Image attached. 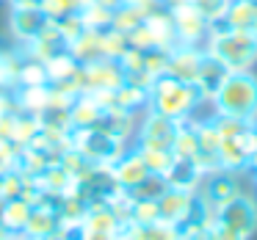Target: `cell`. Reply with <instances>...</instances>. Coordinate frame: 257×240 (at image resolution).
<instances>
[{
    "label": "cell",
    "mask_w": 257,
    "mask_h": 240,
    "mask_svg": "<svg viewBox=\"0 0 257 240\" xmlns=\"http://www.w3.org/2000/svg\"><path fill=\"white\" fill-rule=\"evenodd\" d=\"M147 108H150V89H141V86H133V83H122L113 91V111H124V113H133V116H141Z\"/></svg>",
    "instance_id": "cell-23"
},
{
    "label": "cell",
    "mask_w": 257,
    "mask_h": 240,
    "mask_svg": "<svg viewBox=\"0 0 257 240\" xmlns=\"http://www.w3.org/2000/svg\"><path fill=\"white\" fill-rule=\"evenodd\" d=\"M80 226L89 229V232H111V234H119L124 229L122 221H119V215L111 210L108 201H94V204H89Z\"/></svg>",
    "instance_id": "cell-21"
},
{
    "label": "cell",
    "mask_w": 257,
    "mask_h": 240,
    "mask_svg": "<svg viewBox=\"0 0 257 240\" xmlns=\"http://www.w3.org/2000/svg\"><path fill=\"white\" fill-rule=\"evenodd\" d=\"M25 190V174L17 168H9V171L0 174V196L3 199H20Z\"/></svg>",
    "instance_id": "cell-34"
},
{
    "label": "cell",
    "mask_w": 257,
    "mask_h": 240,
    "mask_svg": "<svg viewBox=\"0 0 257 240\" xmlns=\"http://www.w3.org/2000/svg\"><path fill=\"white\" fill-rule=\"evenodd\" d=\"M210 240H249V237H243V234L232 232V229L218 226V223H213V229H210Z\"/></svg>",
    "instance_id": "cell-39"
},
{
    "label": "cell",
    "mask_w": 257,
    "mask_h": 240,
    "mask_svg": "<svg viewBox=\"0 0 257 240\" xmlns=\"http://www.w3.org/2000/svg\"><path fill=\"white\" fill-rule=\"evenodd\" d=\"M0 240H6V232H3V229H0Z\"/></svg>",
    "instance_id": "cell-45"
},
{
    "label": "cell",
    "mask_w": 257,
    "mask_h": 240,
    "mask_svg": "<svg viewBox=\"0 0 257 240\" xmlns=\"http://www.w3.org/2000/svg\"><path fill=\"white\" fill-rule=\"evenodd\" d=\"M188 3H191V6H194L210 25L221 23L224 12H227V6H229V0H188Z\"/></svg>",
    "instance_id": "cell-35"
},
{
    "label": "cell",
    "mask_w": 257,
    "mask_h": 240,
    "mask_svg": "<svg viewBox=\"0 0 257 240\" xmlns=\"http://www.w3.org/2000/svg\"><path fill=\"white\" fill-rule=\"evenodd\" d=\"M166 188H169L166 179L158 177V174H150V177H147L144 182L139 185V188L130 190V196H133V199H152V201H155V199H158V196H161Z\"/></svg>",
    "instance_id": "cell-36"
},
{
    "label": "cell",
    "mask_w": 257,
    "mask_h": 240,
    "mask_svg": "<svg viewBox=\"0 0 257 240\" xmlns=\"http://www.w3.org/2000/svg\"><path fill=\"white\" fill-rule=\"evenodd\" d=\"M172 14V25H174V36H177V45H194L202 47L210 34V23L196 12L191 3H180V6L169 9Z\"/></svg>",
    "instance_id": "cell-10"
},
{
    "label": "cell",
    "mask_w": 257,
    "mask_h": 240,
    "mask_svg": "<svg viewBox=\"0 0 257 240\" xmlns=\"http://www.w3.org/2000/svg\"><path fill=\"white\" fill-rule=\"evenodd\" d=\"M69 146L78 149L91 166H105L111 168L124 152L130 149L127 141L116 138V135L105 133L100 127H89V130H72V138H69Z\"/></svg>",
    "instance_id": "cell-4"
},
{
    "label": "cell",
    "mask_w": 257,
    "mask_h": 240,
    "mask_svg": "<svg viewBox=\"0 0 257 240\" xmlns=\"http://www.w3.org/2000/svg\"><path fill=\"white\" fill-rule=\"evenodd\" d=\"M102 108L97 105V100L91 94H78L69 105V124L72 130H89V127H97L102 119Z\"/></svg>",
    "instance_id": "cell-22"
},
{
    "label": "cell",
    "mask_w": 257,
    "mask_h": 240,
    "mask_svg": "<svg viewBox=\"0 0 257 240\" xmlns=\"http://www.w3.org/2000/svg\"><path fill=\"white\" fill-rule=\"evenodd\" d=\"M139 240H180V229L174 223H166V221H152L147 226H130Z\"/></svg>",
    "instance_id": "cell-31"
},
{
    "label": "cell",
    "mask_w": 257,
    "mask_h": 240,
    "mask_svg": "<svg viewBox=\"0 0 257 240\" xmlns=\"http://www.w3.org/2000/svg\"><path fill=\"white\" fill-rule=\"evenodd\" d=\"M133 149L141 155V160L150 168V174H158V177H163L169 171V166L174 163L172 149H158V146H133Z\"/></svg>",
    "instance_id": "cell-27"
},
{
    "label": "cell",
    "mask_w": 257,
    "mask_h": 240,
    "mask_svg": "<svg viewBox=\"0 0 257 240\" xmlns=\"http://www.w3.org/2000/svg\"><path fill=\"white\" fill-rule=\"evenodd\" d=\"M202 50L218 64H224L229 72H251V67L257 64V36L224 25H210Z\"/></svg>",
    "instance_id": "cell-1"
},
{
    "label": "cell",
    "mask_w": 257,
    "mask_h": 240,
    "mask_svg": "<svg viewBox=\"0 0 257 240\" xmlns=\"http://www.w3.org/2000/svg\"><path fill=\"white\" fill-rule=\"evenodd\" d=\"M210 111L218 116H232L240 122L257 124V75L229 72L216 97L210 100Z\"/></svg>",
    "instance_id": "cell-2"
},
{
    "label": "cell",
    "mask_w": 257,
    "mask_h": 240,
    "mask_svg": "<svg viewBox=\"0 0 257 240\" xmlns=\"http://www.w3.org/2000/svg\"><path fill=\"white\" fill-rule=\"evenodd\" d=\"M224 28H232V31H246V34H254L257 36V9H254V0H229L227 12H224L221 23Z\"/></svg>",
    "instance_id": "cell-20"
},
{
    "label": "cell",
    "mask_w": 257,
    "mask_h": 240,
    "mask_svg": "<svg viewBox=\"0 0 257 240\" xmlns=\"http://www.w3.org/2000/svg\"><path fill=\"white\" fill-rule=\"evenodd\" d=\"M20 53H23V56H28V58H34V61L47 64L50 58H56V56H61V53H67V42L61 39L58 28L53 25V20H50V25H47L42 34H36L31 42L20 45Z\"/></svg>",
    "instance_id": "cell-14"
},
{
    "label": "cell",
    "mask_w": 257,
    "mask_h": 240,
    "mask_svg": "<svg viewBox=\"0 0 257 240\" xmlns=\"http://www.w3.org/2000/svg\"><path fill=\"white\" fill-rule=\"evenodd\" d=\"M124 83V72L119 61L113 58H97V61L83 64V94H97V91H116Z\"/></svg>",
    "instance_id": "cell-11"
},
{
    "label": "cell",
    "mask_w": 257,
    "mask_h": 240,
    "mask_svg": "<svg viewBox=\"0 0 257 240\" xmlns=\"http://www.w3.org/2000/svg\"><path fill=\"white\" fill-rule=\"evenodd\" d=\"M111 174H113V182H116L119 188L124 190V193H130V190H136L147 177H150V168L144 166V160H141L139 152H136V149H127V152H124V155L111 166Z\"/></svg>",
    "instance_id": "cell-16"
},
{
    "label": "cell",
    "mask_w": 257,
    "mask_h": 240,
    "mask_svg": "<svg viewBox=\"0 0 257 240\" xmlns=\"http://www.w3.org/2000/svg\"><path fill=\"white\" fill-rule=\"evenodd\" d=\"M229 69L224 67V64H218L216 58H210L205 53V58H202V67H199V75H196V91L202 94V100L210 105V100L216 97V91L221 89V83L227 80Z\"/></svg>",
    "instance_id": "cell-19"
},
{
    "label": "cell",
    "mask_w": 257,
    "mask_h": 240,
    "mask_svg": "<svg viewBox=\"0 0 257 240\" xmlns=\"http://www.w3.org/2000/svg\"><path fill=\"white\" fill-rule=\"evenodd\" d=\"M53 25L58 28V34H61V39L67 42V45H69L72 39H78V36L86 31L80 14H67V17H61V20H53Z\"/></svg>",
    "instance_id": "cell-37"
},
{
    "label": "cell",
    "mask_w": 257,
    "mask_h": 240,
    "mask_svg": "<svg viewBox=\"0 0 257 240\" xmlns=\"http://www.w3.org/2000/svg\"><path fill=\"white\" fill-rule=\"evenodd\" d=\"M42 0H9V6L12 9H39Z\"/></svg>",
    "instance_id": "cell-41"
},
{
    "label": "cell",
    "mask_w": 257,
    "mask_h": 240,
    "mask_svg": "<svg viewBox=\"0 0 257 240\" xmlns=\"http://www.w3.org/2000/svg\"><path fill=\"white\" fill-rule=\"evenodd\" d=\"M47 25H50V17L42 9H12V14H9V31L20 45L31 42Z\"/></svg>",
    "instance_id": "cell-17"
},
{
    "label": "cell",
    "mask_w": 257,
    "mask_h": 240,
    "mask_svg": "<svg viewBox=\"0 0 257 240\" xmlns=\"http://www.w3.org/2000/svg\"><path fill=\"white\" fill-rule=\"evenodd\" d=\"M194 207H196V193L166 188L161 196H158V221H166V223L180 226V223L194 212Z\"/></svg>",
    "instance_id": "cell-13"
},
{
    "label": "cell",
    "mask_w": 257,
    "mask_h": 240,
    "mask_svg": "<svg viewBox=\"0 0 257 240\" xmlns=\"http://www.w3.org/2000/svg\"><path fill=\"white\" fill-rule=\"evenodd\" d=\"M97 3H102V6H108V9H116L119 3H124V0H97Z\"/></svg>",
    "instance_id": "cell-43"
},
{
    "label": "cell",
    "mask_w": 257,
    "mask_h": 240,
    "mask_svg": "<svg viewBox=\"0 0 257 240\" xmlns=\"http://www.w3.org/2000/svg\"><path fill=\"white\" fill-rule=\"evenodd\" d=\"M216 223L251 240L257 232V196L240 190L235 199H229L216 210Z\"/></svg>",
    "instance_id": "cell-6"
},
{
    "label": "cell",
    "mask_w": 257,
    "mask_h": 240,
    "mask_svg": "<svg viewBox=\"0 0 257 240\" xmlns=\"http://www.w3.org/2000/svg\"><path fill=\"white\" fill-rule=\"evenodd\" d=\"M6 240H28V237H23V234H6Z\"/></svg>",
    "instance_id": "cell-44"
},
{
    "label": "cell",
    "mask_w": 257,
    "mask_h": 240,
    "mask_svg": "<svg viewBox=\"0 0 257 240\" xmlns=\"http://www.w3.org/2000/svg\"><path fill=\"white\" fill-rule=\"evenodd\" d=\"M174 133H177V122L166 119L161 113L147 108L139 116L136 124V135H133V146H158V149H172Z\"/></svg>",
    "instance_id": "cell-7"
},
{
    "label": "cell",
    "mask_w": 257,
    "mask_h": 240,
    "mask_svg": "<svg viewBox=\"0 0 257 240\" xmlns=\"http://www.w3.org/2000/svg\"><path fill=\"white\" fill-rule=\"evenodd\" d=\"M238 193H240V174L224 171V168H216V171L205 174L199 190H196V196L202 199V204H205L207 210H213V212H216L221 204H227L229 199H235Z\"/></svg>",
    "instance_id": "cell-9"
},
{
    "label": "cell",
    "mask_w": 257,
    "mask_h": 240,
    "mask_svg": "<svg viewBox=\"0 0 257 240\" xmlns=\"http://www.w3.org/2000/svg\"><path fill=\"white\" fill-rule=\"evenodd\" d=\"M17 86H47L45 64L23 56V61H20V72H17ZM17 86H14V89H17Z\"/></svg>",
    "instance_id": "cell-30"
},
{
    "label": "cell",
    "mask_w": 257,
    "mask_h": 240,
    "mask_svg": "<svg viewBox=\"0 0 257 240\" xmlns=\"http://www.w3.org/2000/svg\"><path fill=\"white\" fill-rule=\"evenodd\" d=\"M254 146H257L254 124H251L249 130H243V133L232 135V138H221V144H218V168L235 171V174L249 171Z\"/></svg>",
    "instance_id": "cell-8"
},
{
    "label": "cell",
    "mask_w": 257,
    "mask_h": 240,
    "mask_svg": "<svg viewBox=\"0 0 257 240\" xmlns=\"http://www.w3.org/2000/svg\"><path fill=\"white\" fill-rule=\"evenodd\" d=\"M83 6H86V0H42L39 3V9L50 20H61L67 14H78Z\"/></svg>",
    "instance_id": "cell-33"
},
{
    "label": "cell",
    "mask_w": 257,
    "mask_h": 240,
    "mask_svg": "<svg viewBox=\"0 0 257 240\" xmlns=\"http://www.w3.org/2000/svg\"><path fill=\"white\" fill-rule=\"evenodd\" d=\"M17 113H20V105L14 100V91H0V141L3 144H12Z\"/></svg>",
    "instance_id": "cell-26"
},
{
    "label": "cell",
    "mask_w": 257,
    "mask_h": 240,
    "mask_svg": "<svg viewBox=\"0 0 257 240\" xmlns=\"http://www.w3.org/2000/svg\"><path fill=\"white\" fill-rule=\"evenodd\" d=\"M116 240H139V234H136V232H133V229H130V226H124L122 232L116 234Z\"/></svg>",
    "instance_id": "cell-42"
},
{
    "label": "cell",
    "mask_w": 257,
    "mask_h": 240,
    "mask_svg": "<svg viewBox=\"0 0 257 240\" xmlns=\"http://www.w3.org/2000/svg\"><path fill=\"white\" fill-rule=\"evenodd\" d=\"M202 58H205V50L194 45H174L169 50V61H166V75L180 83H196V75H199Z\"/></svg>",
    "instance_id": "cell-12"
},
{
    "label": "cell",
    "mask_w": 257,
    "mask_h": 240,
    "mask_svg": "<svg viewBox=\"0 0 257 240\" xmlns=\"http://www.w3.org/2000/svg\"><path fill=\"white\" fill-rule=\"evenodd\" d=\"M127 50H130L127 34H119V31H113V28L102 31V58H113V61H119Z\"/></svg>",
    "instance_id": "cell-32"
},
{
    "label": "cell",
    "mask_w": 257,
    "mask_h": 240,
    "mask_svg": "<svg viewBox=\"0 0 257 240\" xmlns=\"http://www.w3.org/2000/svg\"><path fill=\"white\" fill-rule=\"evenodd\" d=\"M61 215H58L56 204H34L31 207V215H28V223H25V232L23 237L28 240H50L58 234L61 229Z\"/></svg>",
    "instance_id": "cell-15"
},
{
    "label": "cell",
    "mask_w": 257,
    "mask_h": 240,
    "mask_svg": "<svg viewBox=\"0 0 257 240\" xmlns=\"http://www.w3.org/2000/svg\"><path fill=\"white\" fill-rule=\"evenodd\" d=\"M67 53L75 58L78 64H89V61H97L102 58V31H94V28H86L78 39H72L67 45Z\"/></svg>",
    "instance_id": "cell-24"
},
{
    "label": "cell",
    "mask_w": 257,
    "mask_h": 240,
    "mask_svg": "<svg viewBox=\"0 0 257 240\" xmlns=\"http://www.w3.org/2000/svg\"><path fill=\"white\" fill-rule=\"evenodd\" d=\"M202 105H207V102L202 100L196 86L180 83V80L169 78V75L155 78L150 86V111L161 113L166 119H174V122L194 119Z\"/></svg>",
    "instance_id": "cell-3"
},
{
    "label": "cell",
    "mask_w": 257,
    "mask_h": 240,
    "mask_svg": "<svg viewBox=\"0 0 257 240\" xmlns=\"http://www.w3.org/2000/svg\"><path fill=\"white\" fill-rule=\"evenodd\" d=\"M80 20H83L86 28H94V31H105L111 28V14L113 9L102 6V3H97V0H86V6L80 9Z\"/></svg>",
    "instance_id": "cell-29"
},
{
    "label": "cell",
    "mask_w": 257,
    "mask_h": 240,
    "mask_svg": "<svg viewBox=\"0 0 257 240\" xmlns=\"http://www.w3.org/2000/svg\"><path fill=\"white\" fill-rule=\"evenodd\" d=\"M50 240H58V237H50Z\"/></svg>",
    "instance_id": "cell-46"
},
{
    "label": "cell",
    "mask_w": 257,
    "mask_h": 240,
    "mask_svg": "<svg viewBox=\"0 0 257 240\" xmlns=\"http://www.w3.org/2000/svg\"><path fill=\"white\" fill-rule=\"evenodd\" d=\"M127 42L136 50H155V47L158 50H172V47L177 45V36H174V25H172L169 9L158 6L139 28L130 31Z\"/></svg>",
    "instance_id": "cell-5"
},
{
    "label": "cell",
    "mask_w": 257,
    "mask_h": 240,
    "mask_svg": "<svg viewBox=\"0 0 257 240\" xmlns=\"http://www.w3.org/2000/svg\"><path fill=\"white\" fill-rule=\"evenodd\" d=\"M28 215H31V201H25L23 196L20 199H9L6 207H3V215H0V229L6 234H23Z\"/></svg>",
    "instance_id": "cell-25"
},
{
    "label": "cell",
    "mask_w": 257,
    "mask_h": 240,
    "mask_svg": "<svg viewBox=\"0 0 257 240\" xmlns=\"http://www.w3.org/2000/svg\"><path fill=\"white\" fill-rule=\"evenodd\" d=\"M169 188H177V190H191L196 193L205 179V171L196 166V160H188V157H174V163L169 166V171L163 174Z\"/></svg>",
    "instance_id": "cell-18"
},
{
    "label": "cell",
    "mask_w": 257,
    "mask_h": 240,
    "mask_svg": "<svg viewBox=\"0 0 257 240\" xmlns=\"http://www.w3.org/2000/svg\"><path fill=\"white\" fill-rule=\"evenodd\" d=\"M80 240H116V234H111V232H89V229H83V237Z\"/></svg>",
    "instance_id": "cell-40"
},
{
    "label": "cell",
    "mask_w": 257,
    "mask_h": 240,
    "mask_svg": "<svg viewBox=\"0 0 257 240\" xmlns=\"http://www.w3.org/2000/svg\"><path fill=\"white\" fill-rule=\"evenodd\" d=\"M20 61H23L20 50H0V91H14Z\"/></svg>",
    "instance_id": "cell-28"
},
{
    "label": "cell",
    "mask_w": 257,
    "mask_h": 240,
    "mask_svg": "<svg viewBox=\"0 0 257 240\" xmlns=\"http://www.w3.org/2000/svg\"><path fill=\"white\" fill-rule=\"evenodd\" d=\"M14 163H17V149H14L12 144H3V141H0V174L14 168Z\"/></svg>",
    "instance_id": "cell-38"
}]
</instances>
